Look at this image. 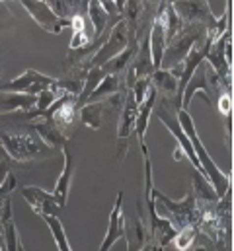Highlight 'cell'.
I'll return each mask as SVG.
<instances>
[{"label": "cell", "mask_w": 234, "mask_h": 251, "mask_svg": "<svg viewBox=\"0 0 234 251\" xmlns=\"http://www.w3.org/2000/svg\"><path fill=\"white\" fill-rule=\"evenodd\" d=\"M176 113H177V121H179L181 130L185 132V136L189 138V142H191V146H193V152H195V156H197V160H199V164H201V168H203L205 177L211 181V185L215 187L219 197H225V193L231 189V176H227V174L215 164V160L207 154V150H205V146H203V142H201V138H199V134H197V130H195V123H193L191 115L187 113V109L177 107Z\"/></svg>", "instance_id": "obj_1"}, {"label": "cell", "mask_w": 234, "mask_h": 251, "mask_svg": "<svg viewBox=\"0 0 234 251\" xmlns=\"http://www.w3.org/2000/svg\"><path fill=\"white\" fill-rule=\"evenodd\" d=\"M0 146L6 152V156L22 164L31 162V160H45L49 158L51 152H55L49 146H45L43 140L31 134L29 130L14 132V130L0 128Z\"/></svg>", "instance_id": "obj_2"}, {"label": "cell", "mask_w": 234, "mask_h": 251, "mask_svg": "<svg viewBox=\"0 0 234 251\" xmlns=\"http://www.w3.org/2000/svg\"><path fill=\"white\" fill-rule=\"evenodd\" d=\"M205 37H207V27L205 25H199V24L185 25L174 39H170L166 43V51H164L160 68H176L185 59V55L191 51V47L195 43L203 41Z\"/></svg>", "instance_id": "obj_3"}, {"label": "cell", "mask_w": 234, "mask_h": 251, "mask_svg": "<svg viewBox=\"0 0 234 251\" xmlns=\"http://www.w3.org/2000/svg\"><path fill=\"white\" fill-rule=\"evenodd\" d=\"M152 197H154V204L160 206L162 210H166V216L176 230L183 228L187 224H193V220L197 218V210H195V197L193 191H189L181 201H172L170 197H166L164 193H160L158 189H152Z\"/></svg>", "instance_id": "obj_4"}, {"label": "cell", "mask_w": 234, "mask_h": 251, "mask_svg": "<svg viewBox=\"0 0 234 251\" xmlns=\"http://www.w3.org/2000/svg\"><path fill=\"white\" fill-rule=\"evenodd\" d=\"M170 6L174 8V12L185 25L199 24V25H205L207 31L217 25L219 18L213 14L209 0H174Z\"/></svg>", "instance_id": "obj_5"}, {"label": "cell", "mask_w": 234, "mask_h": 251, "mask_svg": "<svg viewBox=\"0 0 234 251\" xmlns=\"http://www.w3.org/2000/svg\"><path fill=\"white\" fill-rule=\"evenodd\" d=\"M18 2L28 10V14L31 16V20L41 29H45L47 33L58 35L64 27L70 25V20L60 18L57 12L49 6V2H45V0H18Z\"/></svg>", "instance_id": "obj_6"}, {"label": "cell", "mask_w": 234, "mask_h": 251, "mask_svg": "<svg viewBox=\"0 0 234 251\" xmlns=\"http://www.w3.org/2000/svg\"><path fill=\"white\" fill-rule=\"evenodd\" d=\"M129 45V33H127V24L121 18L119 22H116L106 37V41L102 43V47L96 51V55L88 61V68L92 66H102L106 64L110 59H114L116 55H119L123 49H127Z\"/></svg>", "instance_id": "obj_7"}, {"label": "cell", "mask_w": 234, "mask_h": 251, "mask_svg": "<svg viewBox=\"0 0 234 251\" xmlns=\"http://www.w3.org/2000/svg\"><path fill=\"white\" fill-rule=\"evenodd\" d=\"M55 84V78L41 74L33 68L26 70L24 74L16 76L8 84H0V92H10V94H26V96H37L45 88H51Z\"/></svg>", "instance_id": "obj_8"}, {"label": "cell", "mask_w": 234, "mask_h": 251, "mask_svg": "<svg viewBox=\"0 0 234 251\" xmlns=\"http://www.w3.org/2000/svg\"><path fill=\"white\" fill-rule=\"evenodd\" d=\"M125 96H108L104 100H96V101H88L78 109V117L86 126H90L92 130H100L104 125V119L110 111H114L119 103H123Z\"/></svg>", "instance_id": "obj_9"}, {"label": "cell", "mask_w": 234, "mask_h": 251, "mask_svg": "<svg viewBox=\"0 0 234 251\" xmlns=\"http://www.w3.org/2000/svg\"><path fill=\"white\" fill-rule=\"evenodd\" d=\"M20 191H22V197L31 206V210L35 214H39L41 218H45V216H58V212L64 208L60 204V201L55 197V193H47L45 189L35 187V185H24Z\"/></svg>", "instance_id": "obj_10"}, {"label": "cell", "mask_w": 234, "mask_h": 251, "mask_svg": "<svg viewBox=\"0 0 234 251\" xmlns=\"http://www.w3.org/2000/svg\"><path fill=\"white\" fill-rule=\"evenodd\" d=\"M123 238L127 242V251H143V248L150 240V232L146 226V216L143 210V202H137V216L133 220H125V232Z\"/></svg>", "instance_id": "obj_11"}, {"label": "cell", "mask_w": 234, "mask_h": 251, "mask_svg": "<svg viewBox=\"0 0 234 251\" xmlns=\"http://www.w3.org/2000/svg\"><path fill=\"white\" fill-rule=\"evenodd\" d=\"M29 126L39 134V138L43 140V144L45 146H49L51 150H64L66 148V142H68V136L58 128L55 123H53V119L51 117H47V115H39V117H35Z\"/></svg>", "instance_id": "obj_12"}, {"label": "cell", "mask_w": 234, "mask_h": 251, "mask_svg": "<svg viewBox=\"0 0 234 251\" xmlns=\"http://www.w3.org/2000/svg\"><path fill=\"white\" fill-rule=\"evenodd\" d=\"M203 63H205V61H203ZM203 63L195 68V72L191 74L189 82H187L185 88H183V94H181V109H187L189 101L193 100V96H195L197 92L203 94V98H205L207 103H213V98H211V96H213V90H211V86H209L207 72H205V64Z\"/></svg>", "instance_id": "obj_13"}, {"label": "cell", "mask_w": 234, "mask_h": 251, "mask_svg": "<svg viewBox=\"0 0 234 251\" xmlns=\"http://www.w3.org/2000/svg\"><path fill=\"white\" fill-rule=\"evenodd\" d=\"M123 232H125V216H123V191L117 193L116 204L112 208V214H110V224H108V232H106V238L100 246L98 251H110L117 244V240L123 238Z\"/></svg>", "instance_id": "obj_14"}, {"label": "cell", "mask_w": 234, "mask_h": 251, "mask_svg": "<svg viewBox=\"0 0 234 251\" xmlns=\"http://www.w3.org/2000/svg\"><path fill=\"white\" fill-rule=\"evenodd\" d=\"M0 236H2V244H4L6 251H26L22 240H20V232L16 228V222H14L10 201L0 210Z\"/></svg>", "instance_id": "obj_15"}, {"label": "cell", "mask_w": 234, "mask_h": 251, "mask_svg": "<svg viewBox=\"0 0 234 251\" xmlns=\"http://www.w3.org/2000/svg\"><path fill=\"white\" fill-rule=\"evenodd\" d=\"M156 100H158V94H156V90H154L152 84H150V88H148V92H146V98H145L143 103L139 105L137 121H135V132H137V138H139L143 156L148 154V150H146V142H145V134H146V128H148L150 115H152V111H154V103H156Z\"/></svg>", "instance_id": "obj_16"}, {"label": "cell", "mask_w": 234, "mask_h": 251, "mask_svg": "<svg viewBox=\"0 0 234 251\" xmlns=\"http://www.w3.org/2000/svg\"><path fill=\"white\" fill-rule=\"evenodd\" d=\"M148 47H150L152 66L156 70V68H160L164 51H166V33H164V24H162L160 16L152 18V24H150V29H148Z\"/></svg>", "instance_id": "obj_17"}, {"label": "cell", "mask_w": 234, "mask_h": 251, "mask_svg": "<svg viewBox=\"0 0 234 251\" xmlns=\"http://www.w3.org/2000/svg\"><path fill=\"white\" fill-rule=\"evenodd\" d=\"M150 84L156 90V94H164V98L174 100L179 103V100H177V74L172 68H156L150 74Z\"/></svg>", "instance_id": "obj_18"}, {"label": "cell", "mask_w": 234, "mask_h": 251, "mask_svg": "<svg viewBox=\"0 0 234 251\" xmlns=\"http://www.w3.org/2000/svg\"><path fill=\"white\" fill-rule=\"evenodd\" d=\"M137 111L139 105L133 98L131 90H125V100H123V111H121V119H119V128H117V138L119 140H127L133 130H135V121H137Z\"/></svg>", "instance_id": "obj_19"}, {"label": "cell", "mask_w": 234, "mask_h": 251, "mask_svg": "<svg viewBox=\"0 0 234 251\" xmlns=\"http://www.w3.org/2000/svg\"><path fill=\"white\" fill-rule=\"evenodd\" d=\"M62 156H64V166H62V172H60V176H58L53 193H55V197L60 201V204L64 206L66 201H68V191H70L72 174H74V166H76V162H74V156H72L66 148L62 150Z\"/></svg>", "instance_id": "obj_20"}, {"label": "cell", "mask_w": 234, "mask_h": 251, "mask_svg": "<svg viewBox=\"0 0 234 251\" xmlns=\"http://www.w3.org/2000/svg\"><path fill=\"white\" fill-rule=\"evenodd\" d=\"M37 96H26V94H10L0 92V113H18V111H29L35 105Z\"/></svg>", "instance_id": "obj_21"}, {"label": "cell", "mask_w": 234, "mask_h": 251, "mask_svg": "<svg viewBox=\"0 0 234 251\" xmlns=\"http://www.w3.org/2000/svg\"><path fill=\"white\" fill-rule=\"evenodd\" d=\"M86 10H88V16H90L92 25H94V39H96V37H102L104 33H108V31L112 29V25H114V24H110L112 16L104 10V6H102L100 0H88ZM117 22H119V20H117Z\"/></svg>", "instance_id": "obj_22"}, {"label": "cell", "mask_w": 234, "mask_h": 251, "mask_svg": "<svg viewBox=\"0 0 234 251\" xmlns=\"http://www.w3.org/2000/svg\"><path fill=\"white\" fill-rule=\"evenodd\" d=\"M137 49H139V43H137V41H129L127 49H123L119 55H116L114 59H110L106 64H102L100 68H102L106 74H121V72L127 70V66L131 64L135 53H137Z\"/></svg>", "instance_id": "obj_23"}, {"label": "cell", "mask_w": 234, "mask_h": 251, "mask_svg": "<svg viewBox=\"0 0 234 251\" xmlns=\"http://www.w3.org/2000/svg\"><path fill=\"white\" fill-rule=\"evenodd\" d=\"M191 183H193V197H195V201H203V202H217L221 197L217 195V191L215 187L211 185V181L203 176V174H199L197 170L193 172V176H191Z\"/></svg>", "instance_id": "obj_24"}, {"label": "cell", "mask_w": 234, "mask_h": 251, "mask_svg": "<svg viewBox=\"0 0 234 251\" xmlns=\"http://www.w3.org/2000/svg\"><path fill=\"white\" fill-rule=\"evenodd\" d=\"M45 2H51L49 6L60 18H66V20H70L76 14H84L88 6V0H45Z\"/></svg>", "instance_id": "obj_25"}, {"label": "cell", "mask_w": 234, "mask_h": 251, "mask_svg": "<svg viewBox=\"0 0 234 251\" xmlns=\"http://www.w3.org/2000/svg\"><path fill=\"white\" fill-rule=\"evenodd\" d=\"M121 90V78L119 74H106L102 78V82L98 84V88L90 94L88 101H96V100H104L108 96H114V94H119Z\"/></svg>", "instance_id": "obj_26"}, {"label": "cell", "mask_w": 234, "mask_h": 251, "mask_svg": "<svg viewBox=\"0 0 234 251\" xmlns=\"http://www.w3.org/2000/svg\"><path fill=\"white\" fill-rule=\"evenodd\" d=\"M43 220H45L47 228L51 230V236H53V240H55V244H57L58 251H72L70 242H68V238H66V232H64V226H62V222L58 220V216H45Z\"/></svg>", "instance_id": "obj_27"}, {"label": "cell", "mask_w": 234, "mask_h": 251, "mask_svg": "<svg viewBox=\"0 0 234 251\" xmlns=\"http://www.w3.org/2000/svg\"><path fill=\"white\" fill-rule=\"evenodd\" d=\"M195 236H197V230H195V226L193 224H187V226H183V228H179V232H176L174 236V246L177 251H187L191 246H193V242H195Z\"/></svg>", "instance_id": "obj_28"}, {"label": "cell", "mask_w": 234, "mask_h": 251, "mask_svg": "<svg viewBox=\"0 0 234 251\" xmlns=\"http://www.w3.org/2000/svg\"><path fill=\"white\" fill-rule=\"evenodd\" d=\"M148 88H150V76H148V78H139V80H135V84L129 88V90L133 92V98H135L137 105L143 103V100L146 98Z\"/></svg>", "instance_id": "obj_29"}, {"label": "cell", "mask_w": 234, "mask_h": 251, "mask_svg": "<svg viewBox=\"0 0 234 251\" xmlns=\"http://www.w3.org/2000/svg\"><path fill=\"white\" fill-rule=\"evenodd\" d=\"M219 111L223 113V115H229V113H233V94H229V92H223L221 96H219Z\"/></svg>", "instance_id": "obj_30"}, {"label": "cell", "mask_w": 234, "mask_h": 251, "mask_svg": "<svg viewBox=\"0 0 234 251\" xmlns=\"http://www.w3.org/2000/svg\"><path fill=\"white\" fill-rule=\"evenodd\" d=\"M183 156H185V154L181 152V148H179V146H176V150H174V160H176V162H181V160H183Z\"/></svg>", "instance_id": "obj_31"}, {"label": "cell", "mask_w": 234, "mask_h": 251, "mask_svg": "<svg viewBox=\"0 0 234 251\" xmlns=\"http://www.w3.org/2000/svg\"><path fill=\"white\" fill-rule=\"evenodd\" d=\"M193 251H207V250H205V248H195Z\"/></svg>", "instance_id": "obj_32"}, {"label": "cell", "mask_w": 234, "mask_h": 251, "mask_svg": "<svg viewBox=\"0 0 234 251\" xmlns=\"http://www.w3.org/2000/svg\"><path fill=\"white\" fill-rule=\"evenodd\" d=\"M0 76H2V68H0Z\"/></svg>", "instance_id": "obj_33"}, {"label": "cell", "mask_w": 234, "mask_h": 251, "mask_svg": "<svg viewBox=\"0 0 234 251\" xmlns=\"http://www.w3.org/2000/svg\"><path fill=\"white\" fill-rule=\"evenodd\" d=\"M0 2H2V0H0Z\"/></svg>", "instance_id": "obj_34"}, {"label": "cell", "mask_w": 234, "mask_h": 251, "mask_svg": "<svg viewBox=\"0 0 234 251\" xmlns=\"http://www.w3.org/2000/svg\"><path fill=\"white\" fill-rule=\"evenodd\" d=\"M0 251H2V250H0Z\"/></svg>", "instance_id": "obj_35"}]
</instances>
